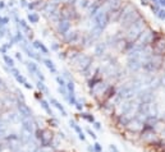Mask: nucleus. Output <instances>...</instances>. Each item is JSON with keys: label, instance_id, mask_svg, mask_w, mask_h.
I'll return each mask as SVG.
<instances>
[{"label": "nucleus", "instance_id": "f257e3e1", "mask_svg": "<svg viewBox=\"0 0 165 152\" xmlns=\"http://www.w3.org/2000/svg\"><path fill=\"white\" fill-rule=\"evenodd\" d=\"M94 152H103V147H101L100 143H95L94 145Z\"/></svg>", "mask_w": 165, "mask_h": 152}, {"label": "nucleus", "instance_id": "7ed1b4c3", "mask_svg": "<svg viewBox=\"0 0 165 152\" xmlns=\"http://www.w3.org/2000/svg\"><path fill=\"white\" fill-rule=\"evenodd\" d=\"M88 134H90V136H91L92 138H94V139H96V134H95L94 132H91V130H88Z\"/></svg>", "mask_w": 165, "mask_h": 152}, {"label": "nucleus", "instance_id": "39448f33", "mask_svg": "<svg viewBox=\"0 0 165 152\" xmlns=\"http://www.w3.org/2000/svg\"><path fill=\"white\" fill-rule=\"evenodd\" d=\"M163 152H165V148H164V151H163Z\"/></svg>", "mask_w": 165, "mask_h": 152}, {"label": "nucleus", "instance_id": "20e7f679", "mask_svg": "<svg viewBox=\"0 0 165 152\" xmlns=\"http://www.w3.org/2000/svg\"><path fill=\"white\" fill-rule=\"evenodd\" d=\"M95 126H96L97 129H100V124H99V123H96V124H95Z\"/></svg>", "mask_w": 165, "mask_h": 152}, {"label": "nucleus", "instance_id": "f03ea898", "mask_svg": "<svg viewBox=\"0 0 165 152\" xmlns=\"http://www.w3.org/2000/svg\"><path fill=\"white\" fill-rule=\"evenodd\" d=\"M109 151H110V152H119V150L117 148L115 145H110V146H109Z\"/></svg>", "mask_w": 165, "mask_h": 152}]
</instances>
